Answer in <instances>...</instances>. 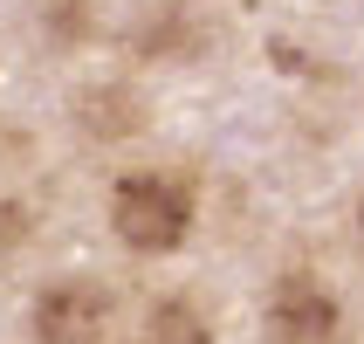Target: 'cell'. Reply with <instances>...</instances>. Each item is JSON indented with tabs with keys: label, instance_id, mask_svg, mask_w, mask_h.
I'll use <instances>...</instances> for the list:
<instances>
[{
	"label": "cell",
	"instance_id": "cell-1",
	"mask_svg": "<svg viewBox=\"0 0 364 344\" xmlns=\"http://www.w3.org/2000/svg\"><path fill=\"white\" fill-rule=\"evenodd\" d=\"M193 214H200V200H193V186L179 172H124L117 193H110V227H117V241L131 255H172V248H186Z\"/></svg>",
	"mask_w": 364,
	"mask_h": 344
},
{
	"label": "cell",
	"instance_id": "cell-4",
	"mask_svg": "<svg viewBox=\"0 0 364 344\" xmlns=\"http://www.w3.org/2000/svg\"><path fill=\"white\" fill-rule=\"evenodd\" d=\"M138 344H213V324H206L186 296H165V303H151Z\"/></svg>",
	"mask_w": 364,
	"mask_h": 344
},
{
	"label": "cell",
	"instance_id": "cell-5",
	"mask_svg": "<svg viewBox=\"0 0 364 344\" xmlns=\"http://www.w3.org/2000/svg\"><path fill=\"white\" fill-rule=\"evenodd\" d=\"M358 241H364V193H358Z\"/></svg>",
	"mask_w": 364,
	"mask_h": 344
},
{
	"label": "cell",
	"instance_id": "cell-2",
	"mask_svg": "<svg viewBox=\"0 0 364 344\" xmlns=\"http://www.w3.org/2000/svg\"><path fill=\"white\" fill-rule=\"evenodd\" d=\"M262 330H268V344H344V303H337V289L323 276L282 269L268 283Z\"/></svg>",
	"mask_w": 364,
	"mask_h": 344
},
{
	"label": "cell",
	"instance_id": "cell-3",
	"mask_svg": "<svg viewBox=\"0 0 364 344\" xmlns=\"http://www.w3.org/2000/svg\"><path fill=\"white\" fill-rule=\"evenodd\" d=\"M28 338L35 344H103L110 338V296L97 283H82V276H62L35 296Z\"/></svg>",
	"mask_w": 364,
	"mask_h": 344
}]
</instances>
